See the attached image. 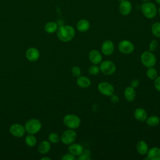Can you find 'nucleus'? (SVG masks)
I'll return each mask as SVG.
<instances>
[{
  "label": "nucleus",
  "instance_id": "36",
  "mask_svg": "<svg viewBox=\"0 0 160 160\" xmlns=\"http://www.w3.org/2000/svg\"><path fill=\"white\" fill-rule=\"evenodd\" d=\"M111 97V102H112L113 103H117V102H119V98L117 96V95H116V94H113L111 96H110Z\"/></svg>",
  "mask_w": 160,
  "mask_h": 160
},
{
  "label": "nucleus",
  "instance_id": "15",
  "mask_svg": "<svg viewBox=\"0 0 160 160\" xmlns=\"http://www.w3.org/2000/svg\"><path fill=\"white\" fill-rule=\"evenodd\" d=\"M146 156L145 160H160V148L152 147L149 148Z\"/></svg>",
  "mask_w": 160,
  "mask_h": 160
},
{
  "label": "nucleus",
  "instance_id": "39",
  "mask_svg": "<svg viewBox=\"0 0 160 160\" xmlns=\"http://www.w3.org/2000/svg\"><path fill=\"white\" fill-rule=\"evenodd\" d=\"M158 13H159V14L160 15V6H159V8H158Z\"/></svg>",
  "mask_w": 160,
  "mask_h": 160
},
{
  "label": "nucleus",
  "instance_id": "31",
  "mask_svg": "<svg viewBox=\"0 0 160 160\" xmlns=\"http://www.w3.org/2000/svg\"><path fill=\"white\" fill-rule=\"evenodd\" d=\"M158 45V41H156V39H152L149 43V51H151V52H154L156 49Z\"/></svg>",
  "mask_w": 160,
  "mask_h": 160
},
{
  "label": "nucleus",
  "instance_id": "23",
  "mask_svg": "<svg viewBox=\"0 0 160 160\" xmlns=\"http://www.w3.org/2000/svg\"><path fill=\"white\" fill-rule=\"evenodd\" d=\"M145 122L148 126L155 127L160 124V118L158 116H151L147 118Z\"/></svg>",
  "mask_w": 160,
  "mask_h": 160
},
{
  "label": "nucleus",
  "instance_id": "17",
  "mask_svg": "<svg viewBox=\"0 0 160 160\" xmlns=\"http://www.w3.org/2000/svg\"><path fill=\"white\" fill-rule=\"evenodd\" d=\"M134 117L139 122H145L148 118V113L144 109L138 108L134 111Z\"/></svg>",
  "mask_w": 160,
  "mask_h": 160
},
{
  "label": "nucleus",
  "instance_id": "28",
  "mask_svg": "<svg viewBox=\"0 0 160 160\" xmlns=\"http://www.w3.org/2000/svg\"><path fill=\"white\" fill-rule=\"evenodd\" d=\"M48 140L50 142L56 144L61 141V137L56 132H51L48 136Z\"/></svg>",
  "mask_w": 160,
  "mask_h": 160
},
{
  "label": "nucleus",
  "instance_id": "21",
  "mask_svg": "<svg viewBox=\"0 0 160 160\" xmlns=\"http://www.w3.org/2000/svg\"><path fill=\"white\" fill-rule=\"evenodd\" d=\"M91 81L89 78L85 76H80L77 78L76 84L81 88H88L91 86Z\"/></svg>",
  "mask_w": 160,
  "mask_h": 160
},
{
  "label": "nucleus",
  "instance_id": "29",
  "mask_svg": "<svg viewBox=\"0 0 160 160\" xmlns=\"http://www.w3.org/2000/svg\"><path fill=\"white\" fill-rule=\"evenodd\" d=\"M88 72L89 74L92 76L98 75L100 72L99 66H98V65H96V64L90 66L88 69Z\"/></svg>",
  "mask_w": 160,
  "mask_h": 160
},
{
  "label": "nucleus",
  "instance_id": "6",
  "mask_svg": "<svg viewBox=\"0 0 160 160\" xmlns=\"http://www.w3.org/2000/svg\"><path fill=\"white\" fill-rule=\"evenodd\" d=\"M99 64L100 72H101L104 75H112L116 70V66L115 63L111 60L102 61Z\"/></svg>",
  "mask_w": 160,
  "mask_h": 160
},
{
  "label": "nucleus",
  "instance_id": "41",
  "mask_svg": "<svg viewBox=\"0 0 160 160\" xmlns=\"http://www.w3.org/2000/svg\"><path fill=\"white\" fill-rule=\"evenodd\" d=\"M118 1H119V2H121V1H123V0H118Z\"/></svg>",
  "mask_w": 160,
  "mask_h": 160
},
{
  "label": "nucleus",
  "instance_id": "12",
  "mask_svg": "<svg viewBox=\"0 0 160 160\" xmlns=\"http://www.w3.org/2000/svg\"><path fill=\"white\" fill-rule=\"evenodd\" d=\"M88 58L92 64H99L102 61V54L97 49H92L88 54Z\"/></svg>",
  "mask_w": 160,
  "mask_h": 160
},
{
  "label": "nucleus",
  "instance_id": "5",
  "mask_svg": "<svg viewBox=\"0 0 160 160\" xmlns=\"http://www.w3.org/2000/svg\"><path fill=\"white\" fill-rule=\"evenodd\" d=\"M42 124L39 120L36 118H32L28 120L24 125L26 131L28 134H35L41 129Z\"/></svg>",
  "mask_w": 160,
  "mask_h": 160
},
{
  "label": "nucleus",
  "instance_id": "1",
  "mask_svg": "<svg viewBox=\"0 0 160 160\" xmlns=\"http://www.w3.org/2000/svg\"><path fill=\"white\" fill-rule=\"evenodd\" d=\"M56 34L58 38L61 41L67 42L74 38L76 31L74 28L70 25H61L58 27Z\"/></svg>",
  "mask_w": 160,
  "mask_h": 160
},
{
  "label": "nucleus",
  "instance_id": "10",
  "mask_svg": "<svg viewBox=\"0 0 160 160\" xmlns=\"http://www.w3.org/2000/svg\"><path fill=\"white\" fill-rule=\"evenodd\" d=\"M101 51L102 54L109 56L113 54L114 51V44L111 40H105L101 44Z\"/></svg>",
  "mask_w": 160,
  "mask_h": 160
},
{
  "label": "nucleus",
  "instance_id": "26",
  "mask_svg": "<svg viewBox=\"0 0 160 160\" xmlns=\"http://www.w3.org/2000/svg\"><path fill=\"white\" fill-rule=\"evenodd\" d=\"M151 32L156 38H160V22H156L151 26Z\"/></svg>",
  "mask_w": 160,
  "mask_h": 160
},
{
  "label": "nucleus",
  "instance_id": "30",
  "mask_svg": "<svg viewBox=\"0 0 160 160\" xmlns=\"http://www.w3.org/2000/svg\"><path fill=\"white\" fill-rule=\"evenodd\" d=\"M71 74L74 77L78 78L81 75V69L79 67L74 66L71 68Z\"/></svg>",
  "mask_w": 160,
  "mask_h": 160
},
{
  "label": "nucleus",
  "instance_id": "35",
  "mask_svg": "<svg viewBox=\"0 0 160 160\" xmlns=\"http://www.w3.org/2000/svg\"><path fill=\"white\" fill-rule=\"evenodd\" d=\"M78 160H91V158L90 156H88L86 154L82 153L81 155H79V156H78L77 158Z\"/></svg>",
  "mask_w": 160,
  "mask_h": 160
},
{
  "label": "nucleus",
  "instance_id": "3",
  "mask_svg": "<svg viewBox=\"0 0 160 160\" xmlns=\"http://www.w3.org/2000/svg\"><path fill=\"white\" fill-rule=\"evenodd\" d=\"M64 124L69 129H75L78 128L81 123V118L74 114H68L63 118Z\"/></svg>",
  "mask_w": 160,
  "mask_h": 160
},
{
  "label": "nucleus",
  "instance_id": "14",
  "mask_svg": "<svg viewBox=\"0 0 160 160\" xmlns=\"http://www.w3.org/2000/svg\"><path fill=\"white\" fill-rule=\"evenodd\" d=\"M25 56L29 61L35 62L39 58L40 53L38 49L35 48H29L26 50Z\"/></svg>",
  "mask_w": 160,
  "mask_h": 160
},
{
  "label": "nucleus",
  "instance_id": "18",
  "mask_svg": "<svg viewBox=\"0 0 160 160\" xmlns=\"http://www.w3.org/2000/svg\"><path fill=\"white\" fill-rule=\"evenodd\" d=\"M124 96L127 101L132 102L134 101L136 96V92L135 89L131 86L126 87L124 91Z\"/></svg>",
  "mask_w": 160,
  "mask_h": 160
},
{
  "label": "nucleus",
  "instance_id": "19",
  "mask_svg": "<svg viewBox=\"0 0 160 160\" xmlns=\"http://www.w3.org/2000/svg\"><path fill=\"white\" fill-rule=\"evenodd\" d=\"M136 151L140 155L146 156L148 150V144L144 140H139L136 144Z\"/></svg>",
  "mask_w": 160,
  "mask_h": 160
},
{
  "label": "nucleus",
  "instance_id": "37",
  "mask_svg": "<svg viewBox=\"0 0 160 160\" xmlns=\"http://www.w3.org/2000/svg\"><path fill=\"white\" fill-rule=\"evenodd\" d=\"M41 160H51V159L50 158H48V157H43L42 158H41Z\"/></svg>",
  "mask_w": 160,
  "mask_h": 160
},
{
  "label": "nucleus",
  "instance_id": "20",
  "mask_svg": "<svg viewBox=\"0 0 160 160\" xmlns=\"http://www.w3.org/2000/svg\"><path fill=\"white\" fill-rule=\"evenodd\" d=\"M77 29L81 32H85L90 28V22L86 19H81L79 20L76 24Z\"/></svg>",
  "mask_w": 160,
  "mask_h": 160
},
{
  "label": "nucleus",
  "instance_id": "7",
  "mask_svg": "<svg viewBox=\"0 0 160 160\" xmlns=\"http://www.w3.org/2000/svg\"><path fill=\"white\" fill-rule=\"evenodd\" d=\"M61 141L65 145H69L74 142L77 138L76 132L72 129L65 130L61 135Z\"/></svg>",
  "mask_w": 160,
  "mask_h": 160
},
{
  "label": "nucleus",
  "instance_id": "40",
  "mask_svg": "<svg viewBox=\"0 0 160 160\" xmlns=\"http://www.w3.org/2000/svg\"><path fill=\"white\" fill-rule=\"evenodd\" d=\"M141 1L143 2H148V1H149L150 0H141Z\"/></svg>",
  "mask_w": 160,
  "mask_h": 160
},
{
  "label": "nucleus",
  "instance_id": "13",
  "mask_svg": "<svg viewBox=\"0 0 160 160\" xmlns=\"http://www.w3.org/2000/svg\"><path fill=\"white\" fill-rule=\"evenodd\" d=\"M119 11L122 16L129 15L132 11V4L129 0H123L119 5Z\"/></svg>",
  "mask_w": 160,
  "mask_h": 160
},
{
  "label": "nucleus",
  "instance_id": "38",
  "mask_svg": "<svg viewBox=\"0 0 160 160\" xmlns=\"http://www.w3.org/2000/svg\"><path fill=\"white\" fill-rule=\"evenodd\" d=\"M155 1H156V2L157 4H160V0H155Z\"/></svg>",
  "mask_w": 160,
  "mask_h": 160
},
{
  "label": "nucleus",
  "instance_id": "11",
  "mask_svg": "<svg viewBox=\"0 0 160 160\" xmlns=\"http://www.w3.org/2000/svg\"><path fill=\"white\" fill-rule=\"evenodd\" d=\"M9 132L14 137L21 138L24 135L26 129L24 126L22 124L15 123L10 126Z\"/></svg>",
  "mask_w": 160,
  "mask_h": 160
},
{
  "label": "nucleus",
  "instance_id": "27",
  "mask_svg": "<svg viewBox=\"0 0 160 160\" xmlns=\"http://www.w3.org/2000/svg\"><path fill=\"white\" fill-rule=\"evenodd\" d=\"M146 74L147 77L151 80H154L158 76V71L154 67L148 68L146 70Z\"/></svg>",
  "mask_w": 160,
  "mask_h": 160
},
{
  "label": "nucleus",
  "instance_id": "22",
  "mask_svg": "<svg viewBox=\"0 0 160 160\" xmlns=\"http://www.w3.org/2000/svg\"><path fill=\"white\" fill-rule=\"evenodd\" d=\"M51 149V144L49 141H42L38 147V152L41 154H45L49 152Z\"/></svg>",
  "mask_w": 160,
  "mask_h": 160
},
{
  "label": "nucleus",
  "instance_id": "16",
  "mask_svg": "<svg viewBox=\"0 0 160 160\" xmlns=\"http://www.w3.org/2000/svg\"><path fill=\"white\" fill-rule=\"evenodd\" d=\"M68 152L74 156H79L81 155L84 151V148L79 143H71L68 146Z\"/></svg>",
  "mask_w": 160,
  "mask_h": 160
},
{
  "label": "nucleus",
  "instance_id": "33",
  "mask_svg": "<svg viewBox=\"0 0 160 160\" xmlns=\"http://www.w3.org/2000/svg\"><path fill=\"white\" fill-rule=\"evenodd\" d=\"M154 86L155 89L160 92V76H158L154 79Z\"/></svg>",
  "mask_w": 160,
  "mask_h": 160
},
{
  "label": "nucleus",
  "instance_id": "24",
  "mask_svg": "<svg viewBox=\"0 0 160 160\" xmlns=\"http://www.w3.org/2000/svg\"><path fill=\"white\" fill-rule=\"evenodd\" d=\"M58 28V25L56 22L51 21L47 22L44 25V31L49 34H52L57 31Z\"/></svg>",
  "mask_w": 160,
  "mask_h": 160
},
{
  "label": "nucleus",
  "instance_id": "32",
  "mask_svg": "<svg viewBox=\"0 0 160 160\" xmlns=\"http://www.w3.org/2000/svg\"><path fill=\"white\" fill-rule=\"evenodd\" d=\"M61 160H76V158L71 153H66L61 157Z\"/></svg>",
  "mask_w": 160,
  "mask_h": 160
},
{
  "label": "nucleus",
  "instance_id": "4",
  "mask_svg": "<svg viewBox=\"0 0 160 160\" xmlns=\"http://www.w3.org/2000/svg\"><path fill=\"white\" fill-rule=\"evenodd\" d=\"M140 60L142 64L148 68L151 67H154L156 64V57L153 53V52L149 51H146L141 54Z\"/></svg>",
  "mask_w": 160,
  "mask_h": 160
},
{
  "label": "nucleus",
  "instance_id": "8",
  "mask_svg": "<svg viewBox=\"0 0 160 160\" xmlns=\"http://www.w3.org/2000/svg\"><path fill=\"white\" fill-rule=\"evenodd\" d=\"M98 89L99 92L108 97L111 96L114 92V88L112 84L107 81H102L98 85Z\"/></svg>",
  "mask_w": 160,
  "mask_h": 160
},
{
  "label": "nucleus",
  "instance_id": "42",
  "mask_svg": "<svg viewBox=\"0 0 160 160\" xmlns=\"http://www.w3.org/2000/svg\"></svg>",
  "mask_w": 160,
  "mask_h": 160
},
{
  "label": "nucleus",
  "instance_id": "34",
  "mask_svg": "<svg viewBox=\"0 0 160 160\" xmlns=\"http://www.w3.org/2000/svg\"><path fill=\"white\" fill-rule=\"evenodd\" d=\"M139 80L137 79H134L132 80L131 82V86L132 87V88H134V89L136 88H138V86H139Z\"/></svg>",
  "mask_w": 160,
  "mask_h": 160
},
{
  "label": "nucleus",
  "instance_id": "2",
  "mask_svg": "<svg viewBox=\"0 0 160 160\" xmlns=\"http://www.w3.org/2000/svg\"><path fill=\"white\" fill-rule=\"evenodd\" d=\"M141 12L148 19H153L156 17L158 9L156 5L151 2H144L141 6Z\"/></svg>",
  "mask_w": 160,
  "mask_h": 160
},
{
  "label": "nucleus",
  "instance_id": "9",
  "mask_svg": "<svg viewBox=\"0 0 160 160\" xmlns=\"http://www.w3.org/2000/svg\"><path fill=\"white\" fill-rule=\"evenodd\" d=\"M118 50L124 54H129L134 50V44L128 39L121 41L118 44Z\"/></svg>",
  "mask_w": 160,
  "mask_h": 160
},
{
  "label": "nucleus",
  "instance_id": "25",
  "mask_svg": "<svg viewBox=\"0 0 160 160\" xmlns=\"http://www.w3.org/2000/svg\"><path fill=\"white\" fill-rule=\"evenodd\" d=\"M25 142L29 147H34L37 143V139L33 134H29L25 138Z\"/></svg>",
  "mask_w": 160,
  "mask_h": 160
}]
</instances>
